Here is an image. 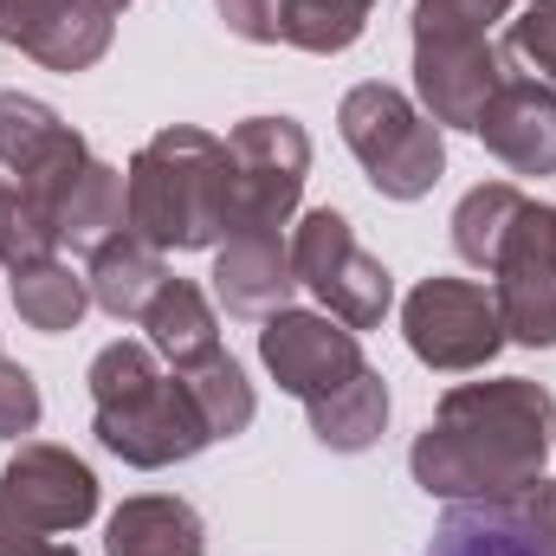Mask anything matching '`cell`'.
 I'll return each mask as SVG.
<instances>
[{
    "label": "cell",
    "mask_w": 556,
    "mask_h": 556,
    "mask_svg": "<svg viewBox=\"0 0 556 556\" xmlns=\"http://www.w3.org/2000/svg\"><path fill=\"white\" fill-rule=\"evenodd\" d=\"M531 194L518 188V181H479V188H466L459 194V207H453V253L472 266V273H492V260H498V247H505V233H511V220H518V207H525Z\"/></svg>",
    "instance_id": "603a6c76"
},
{
    "label": "cell",
    "mask_w": 556,
    "mask_h": 556,
    "mask_svg": "<svg viewBox=\"0 0 556 556\" xmlns=\"http://www.w3.org/2000/svg\"><path fill=\"white\" fill-rule=\"evenodd\" d=\"M7 291H13L20 324L39 330V337H65L91 311V285H85V273H72L65 260H39L26 273H7Z\"/></svg>",
    "instance_id": "7402d4cb"
},
{
    "label": "cell",
    "mask_w": 556,
    "mask_h": 556,
    "mask_svg": "<svg viewBox=\"0 0 556 556\" xmlns=\"http://www.w3.org/2000/svg\"><path fill=\"white\" fill-rule=\"evenodd\" d=\"M111 7H117V13H124V7H130V0H111Z\"/></svg>",
    "instance_id": "1f68e13d"
},
{
    "label": "cell",
    "mask_w": 556,
    "mask_h": 556,
    "mask_svg": "<svg viewBox=\"0 0 556 556\" xmlns=\"http://www.w3.org/2000/svg\"><path fill=\"white\" fill-rule=\"evenodd\" d=\"M91 162V142L78 137L46 98L33 91H0V168L46 207H59V194L78 181V168Z\"/></svg>",
    "instance_id": "8fae6325"
},
{
    "label": "cell",
    "mask_w": 556,
    "mask_h": 556,
    "mask_svg": "<svg viewBox=\"0 0 556 556\" xmlns=\"http://www.w3.org/2000/svg\"><path fill=\"white\" fill-rule=\"evenodd\" d=\"M337 130H343V149L363 162V175H369V188L382 201H420L446 175V130L408 91H395L382 78L343 91Z\"/></svg>",
    "instance_id": "277c9868"
},
{
    "label": "cell",
    "mask_w": 556,
    "mask_h": 556,
    "mask_svg": "<svg viewBox=\"0 0 556 556\" xmlns=\"http://www.w3.org/2000/svg\"><path fill=\"white\" fill-rule=\"evenodd\" d=\"M427 556H556V485H531L518 498L446 505Z\"/></svg>",
    "instance_id": "4fadbf2b"
},
{
    "label": "cell",
    "mask_w": 556,
    "mask_h": 556,
    "mask_svg": "<svg viewBox=\"0 0 556 556\" xmlns=\"http://www.w3.org/2000/svg\"><path fill=\"white\" fill-rule=\"evenodd\" d=\"M402 337H408L415 363L440 369V376H472V369H485L511 343L492 285L446 278V273L420 278L415 291L402 298Z\"/></svg>",
    "instance_id": "8992f818"
},
{
    "label": "cell",
    "mask_w": 556,
    "mask_h": 556,
    "mask_svg": "<svg viewBox=\"0 0 556 556\" xmlns=\"http://www.w3.org/2000/svg\"><path fill=\"white\" fill-rule=\"evenodd\" d=\"M298 273H291V233L273 227H233L214 247V298L227 304V317H253L266 324L273 311L291 304Z\"/></svg>",
    "instance_id": "2e32d148"
},
{
    "label": "cell",
    "mask_w": 556,
    "mask_h": 556,
    "mask_svg": "<svg viewBox=\"0 0 556 556\" xmlns=\"http://www.w3.org/2000/svg\"><path fill=\"white\" fill-rule=\"evenodd\" d=\"M104 556H207V525L175 492H137L111 511Z\"/></svg>",
    "instance_id": "e0dca14e"
},
{
    "label": "cell",
    "mask_w": 556,
    "mask_h": 556,
    "mask_svg": "<svg viewBox=\"0 0 556 556\" xmlns=\"http://www.w3.org/2000/svg\"><path fill=\"white\" fill-rule=\"evenodd\" d=\"M0 511L46 538H72L98 518V472L59 440H20V453L0 466Z\"/></svg>",
    "instance_id": "9c48e42d"
},
{
    "label": "cell",
    "mask_w": 556,
    "mask_h": 556,
    "mask_svg": "<svg viewBox=\"0 0 556 556\" xmlns=\"http://www.w3.org/2000/svg\"><path fill=\"white\" fill-rule=\"evenodd\" d=\"M175 376H181V389L194 395V408H201V420H207V433H214V440H233V433H247V427H253L260 395H253L247 369H240L227 350H214L207 363L175 369Z\"/></svg>",
    "instance_id": "d4e9b609"
},
{
    "label": "cell",
    "mask_w": 556,
    "mask_h": 556,
    "mask_svg": "<svg viewBox=\"0 0 556 556\" xmlns=\"http://www.w3.org/2000/svg\"><path fill=\"white\" fill-rule=\"evenodd\" d=\"M492 298L505 317V337L525 350H556V201H525L498 260Z\"/></svg>",
    "instance_id": "ba28073f"
},
{
    "label": "cell",
    "mask_w": 556,
    "mask_h": 556,
    "mask_svg": "<svg viewBox=\"0 0 556 556\" xmlns=\"http://www.w3.org/2000/svg\"><path fill=\"white\" fill-rule=\"evenodd\" d=\"M227 162H233V227H273L285 233L304 201L311 175V137L298 117H247L227 130Z\"/></svg>",
    "instance_id": "52a82bcc"
},
{
    "label": "cell",
    "mask_w": 556,
    "mask_h": 556,
    "mask_svg": "<svg viewBox=\"0 0 556 556\" xmlns=\"http://www.w3.org/2000/svg\"><path fill=\"white\" fill-rule=\"evenodd\" d=\"M52 227H59V247H78V253H98L104 240H117L130 227V181H124V168L91 155L78 168V181L59 194Z\"/></svg>",
    "instance_id": "ac0fdd59"
},
{
    "label": "cell",
    "mask_w": 556,
    "mask_h": 556,
    "mask_svg": "<svg viewBox=\"0 0 556 556\" xmlns=\"http://www.w3.org/2000/svg\"><path fill=\"white\" fill-rule=\"evenodd\" d=\"M162 253L137 240L130 227L117 233V240H104L98 253H91V266H85V285H91V304L104 311V317H117V324H137L142 311H149V298L162 291Z\"/></svg>",
    "instance_id": "ffe728a7"
},
{
    "label": "cell",
    "mask_w": 556,
    "mask_h": 556,
    "mask_svg": "<svg viewBox=\"0 0 556 556\" xmlns=\"http://www.w3.org/2000/svg\"><path fill=\"white\" fill-rule=\"evenodd\" d=\"M291 273H298V285L337 324H350L356 337L363 330H382V317L395 311V278H389V266L356 240L350 214H337V207H311V214L291 220Z\"/></svg>",
    "instance_id": "5b68a950"
},
{
    "label": "cell",
    "mask_w": 556,
    "mask_h": 556,
    "mask_svg": "<svg viewBox=\"0 0 556 556\" xmlns=\"http://www.w3.org/2000/svg\"><path fill=\"white\" fill-rule=\"evenodd\" d=\"M518 0H415V39H466V33H485L498 20H511Z\"/></svg>",
    "instance_id": "4316f807"
},
{
    "label": "cell",
    "mask_w": 556,
    "mask_h": 556,
    "mask_svg": "<svg viewBox=\"0 0 556 556\" xmlns=\"http://www.w3.org/2000/svg\"><path fill=\"white\" fill-rule=\"evenodd\" d=\"M39 260H59V227L46 220V207L0 175V266L7 273H26Z\"/></svg>",
    "instance_id": "484cf974"
},
{
    "label": "cell",
    "mask_w": 556,
    "mask_h": 556,
    "mask_svg": "<svg viewBox=\"0 0 556 556\" xmlns=\"http://www.w3.org/2000/svg\"><path fill=\"white\" fill-rule=\"evenodd\" d=\"M85 382H91V433H98V446L111 459L137 466V472L181 466L201 446H214L194 395L181 389V376L162 369V356L149 350V337L104 343L91 356Z\"/></svg>",
    "instance_id": "7a4b0ae2"
},
{
    "label": "cell",
    "mask_w": 556,
    "mask_h": 556,
    "mask_svg": "<svg viewBox=\"0 0 556 556\" xmlns=\"http://www.w3.org/2000/svg\"><path fill=\"white\" fill-rule=\"evenodd\" d=\"M0 556H78V544H59V538L20 525L13 511H0Z\"/></svg>",
    "instance_id": "4dcf8cb0"
},
{
    "label": "cell",
    "mask_w": 556,
    "mask_h": 556,
    "mask_svg": "<svg viewBox=\"0 0 556 556\" xmlns=\"http://www.w3.org/2000/svg\"><path fill=\"white\" fill-rule=\"evenodd\" d=\"M556 440V395L531 376L459 382L433 402V420L408 446V472L427 498L479 505L518 498L544 479Z\"/></svg>",
    "instance_id": "6da1fadb"
},
{
    "label": "cell",
    "mask_w": 556,
    "mask_h": 556,
    "mask_svg": "<svg viewBox=\"0 0 556 556\" xmlns=\"http://www.w3.org/2000/svg\"><path fill=\"white\" fill-rule=\"evenodd\" d=\"M117 39L111 0H0V46H20L46 72H91Z\"/></svg>",
    "instance_id": "7c38bea8"
},
{
    "label": "cell",
    "mask_w": 556,
    "mask_h": 556,
    "mask_svg": "<svg viewBox=\"0 0 556 556\" xmlns=\"http://www.w3.org/2000/svg\"><path fill=\"white\" fill-rule=\"evenodd\" d=\"M39 415H46V402H39L33 369L13 363V356H0V440H26L39 427Z\"/></svg>",
    "instance_id": "f1b7e54d"
},
{
    "label": "cell",
    "mask_w": 556,
    "mask_h": 556,
    "mask_svg": "<svg viewBox=\"0 0 556 556\" xmlns=\"http://www.w3.org/2000/svg\"><path fill=\"white\" fill-rule=\"evenodd\" d=\"M149 330V350L175 369H194L220 350V317H214V298L194 285V278H162V291L149 298V311L137 317Z\"/></svg>",
    "instance_id": "d6986e66"
},
{
    "label": "cell",
    "mask_w": 556,
    "mask_h": 556,
    "mask_svg": "<svg viewBox=\"0 0 556 556\" xmlns=\"http://www.w3.org/2000/svg\"><path fill=\"white\" fill-rule=\"evenodd\" d=\"M376 0H278V39L311 52V59H337L369 33Z\"/></svg>",
    "instance_id": "cb8c5ba5"
},
{
    "label": "cell",
    "mask_w": 556,
    "mask_h": 556,
    "mask_svg": "<svg viewBox=\"0 0 556 556\" xmlns=\"http://www.w3.org/2000/svg\"><path fill=\"white\" fill-rule=\"evenodd\" d=\"M505 52L525 59L544 85H556V0H525V13L505 26Z\"/></svg>",
    "instance_id": "83f0119b"
},
{
    "label": "cell",
    "mask_w": 556,
    "mask_h": 556,
    "mask_svg": "<svg viewBox=\"0 0 556 556\" xmlns=\"http://www.w3.org/2000/svg\"><path fill=\"white\" fill-rule=\"evenodd\" d=\"M220 26L247 46H278V0H214Z\"/></svg>",
    "instance_id": "f546056e"
},
{
    "label": "cell",
    "mask_w": 556,
    "mask_h": 556,
    "mask_svg": "<svg viewBox=\"0 0 556 556\" xmlns=\"http://www.w3.org/2000/svg\"><path fill=\"white\" fill-rule=\"evenodd\" d=\"M124 181H130V233L155 253H207L227 240L233 220L227 137L201 124H168L130 155Z\"/></svg>",
    "instance_id": "3957f363"
},
{
    "label": "cell",
    "mask_w": 556,
    "mask_h": 556,
    "mask_svg": "<svg viewBox=\"0 0 556 556\" xmlns=\"http://www.w3.org/2000/svg\"><path fill=\"white\" fill-rule=\"evenodd\" d=\"M389 408H395V402H389V382H382L376 369H356L343 389L304 402L317 446H330V453H369V446L389 433Z\"/></svg>",
    "instance_id": "44dd1931"
},
{
    "label": "cell",
    "mask_w": 556,
    "mask_h": 556,
    "mask_svg": "<svg viewBox=\"0 0 556 556\" xmlns=\"http://www.w3.org/2000/svg\"><path fill=\"white\" fill-rule=\"evenodd\" d=\"M472 137L511 175H556V85L531 78V72H505L498 91L485 98Z\"/></svg>",
    "instance_id": "9a60e30c"
},
{
    "label": "cell",
    "mask_w": 556,
    "mask_h": 556,
    "mask_svg": "<svg viewBox=\"0 0 556 556\" xmlns=\"http://www.w3.org/2000/svg\"><path fill=\"white\" fill-rule=\"evenodd\" d=\"M505 78V52L485 33L466 39H415V104L440 130H472L485 98Z\"/></svg>",
    "instance_id": "5bb4252c"
},
{
    "label": "cell",
    "mask_w": 556,
    "mask_h": 556,
    "mask_svg": "<svg viewBox=\"0 0 556 556\" xmlns=\"http://www.w3.org/2000/svg\"><path fill=\"white\" fill-rule=\"evenodd\" d=\"M260 363L298 402H317V395L343 389L356 369H369L363 363V337L350 324H337L330 311H298V304H285V311H273L260 324Z\"/></svg>",
    "instance_id": "30bf717a"
}]
</instances>
